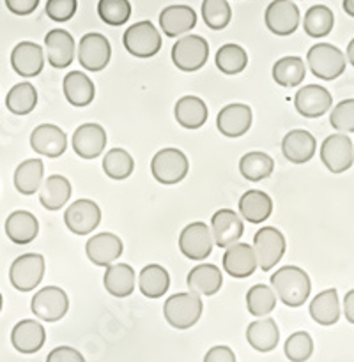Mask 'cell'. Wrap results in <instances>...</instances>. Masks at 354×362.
I'll return each instance as SVG.
<instances>
[{
	"instance_id": "cb8c5ba5",
	"label": "cell",
	"mask_w": 354,
	"mask_h": 362,
	"mask_svg": "<svg viewBox=\"0 0 354 362\" xmlns=\"http://www.w3.org/2000/svg\"><path fill=\"white\" fill-rule=\"evenodd\" d=\"M197 25V13L190 6L173 4L159 13V27L166 37H179Z\"/></svg>"
},
{
	"instance_id": "5bb4252c",
	"label": "cell",
	"mask_w": 354,
	"mask_h": 362,
	"mask_svg": "<svg viewBox=\"0 0 354 362\" xmlns=\"http://www.w3.org/2000/svg\"><path fill=\"white\" fill-rule=\"evenodd\" d=\"M299 9L290 0H273L264 14L266 27L275 35H290L299 27Z\"/></svg>"
},
{
	"instance_id": "7c38bea8",
	"label": "cell",
	"mask_w": 354,
	"mask_h": 362,
	"mask_svg": "<svg viewBox=\"0 0 354 362\" xmlns=\"http://www.w3.org/2000/svg\"><path fill=\"white\" fill-rule=\"evenodd\" d=\"M321 161L331 173H343L353 166L354 147L347 134L335 133L321 145Z\"/></svg>"
},
{
	"instance_id": "44dd1931",
	"label": "cell",
	"mask_w": 354,
	"mask_h": 362,
	"mask_svg": "<svg viewBox=\"0 0 354 362\" xmlns=\"http://www.w3.org/2000/svg\"><path fill=\"white\" fill-rule=\"evenodd\" d=\"M122 251L124 244L120 237L110 232L96 233L85 244L87 258L98 267H108V265L115 264L117 258H120V255H122Z\"/></svg>"
},
{
	"instance_id": "ffe728a7",
	"label": "cell",
	"mask_w": 354,
	"mask_h": 362,
	"mask_svg": "<svg viewBox=\"0 0 354 362\" xmlns=\"http://www.w3.org/2000/svg\"><path fill=\"white\" fill-rule=\"evenodd\" d=\"M30 147L35 154L57 159L66 152L67 136L55 124H41L30 133Z\"/></svg>"
},
{
	"instance_id": "4dcf8cb0",
	"label": "cell",
	"mask_w": 354,
	"mask_h": 362,
	"mask_svg": "<svg viewBox=\"0 0 354 362\" xmlns=\"http://www.w3.org/2000/svg\"><path fill=\"white\" fill-rule=\"evenodd\" d=\"M239 216L251 225H261L273 214V200L261 189H250L239 198Z\"/></svg>"
},
{
	"instance_id": "52a82bcc",
	"label": "cell",
	"mask_w": 354,
	"mask_h": 362,
	"mask_svg": "<svg viewBox=\"0 0 354 362\" xmlns=\"http://www.w3.org/2000/svg\"><path fill=\"white\" fill-rule=\"evenodd\" d=\"M122 45L137 59H151L161 49V34L151 21H138L124 32Z\"/></svg>"
},
{
	"instance_id": "7402d4cb",
	"label": "cell",
	"mask_w": 354,
	"mask_h": 362,
	"mask_svg": "<svg viewBox=\"0 0 354 362\" xmlns=\"http://www.w3.org/2000/svg\"><path fill=\"white\" fill-rule=\"evenodd\" d=\"M223 271L229 276L237 279L250 278L257 271V258H255L251 244L236 243L232 246L225 247V253L222 258Z\"/></svg>"
},
{
	"instance_id": "277c9868",
	"label": "cell",
	"mask_w": 354,
	"mask_h": 362,
	"mask_svg": "<svg viewBox=\"0 0 354 362\" xmlns=\"http://www.w3.org/2000/svg\"><path fill=\"white\" fill-rule=\"evenodd\" d=\"M190 172V161L179 148L166 147L154 154L151 161V173L163 186H173L186 179Z\"/></svg>"
},
{
	"instance_id": "d4e9b609",
	"label": "cell",
	"mask_w": 354,
	"mask_h": 362,
	"mask_svg": "<svg viewBox=\"0 0 354 362\" xmlns=\"http://www.w3.org/2000/svg\"><path fill=\"white\" fill-rule=\"evenodd\" d=\"M46 341V331L39 322L30 320H21L18 322L11 332V343H13L14 350L25 356L39 352Z\"/></svg>"
},
{
	"instance_id": "f546056e",
	"label": "cell",
	"mask_w": 354,
	"mask_h": 362,
	"mask_svg": "<svg viewBox=\"0 0 354 362\" xmlns=\"http://www.w3.org/2000/svg\"><path fill=\"white\" fill-rule=\"evenodd\" d=\"M209 110L198 95H183L173 106V117L184 129H200L207 122Z\"/></svg>"
},
{
	"instance_id": "d6986e66",
	"label": "cell",
	"mask_w": 354,
	"mask_h": 362,
	"mask_svg": "<svg viewBox=\"0 0 354 362\" xmlns=\"http://www.w3.org/2000/svg\"><path fill=\"white\" fill-rule=\"evenodd\" d=\"M46 60L55 69H64L73 64L76 55V42L74 37L64 28H53L45 35Z\"/></svg>"
},
{
	"instance_id": "83f0119b",
	"label": "cell",
	"mask_w": 354,
	"mask_h": 362,
	"mask_svg": "<svg viewBox=\"0 0 354 362\" xmlns=\"http://www.w3.org/2000/svg\"><path fill=\"white\" fill-rule=\"evenodd\" d=\"M186 285L190 292L197 293L198 297H211L222 288L223 274L216 265L200 264L188 272Z\"/></svg>"
},
{
	"instance_id": "836d02e7",
	"label": "cell",
	"mask_w": 354,
	"mask_h": 362,
	"mask_svg": "<svg viewBox=\"0 0 354 362\" xmlns=\"http://www.w3.org/2000/svg\"><path fill=\"white\" fill-rule=\"evenodd\" d=\"M105 276H103V285L105 290L112 297L117 299H126L135 292V271L127 264H112L105 267Z\"/></svg>"
},
{
	"instance_id": "ac0fdd59",
	"label": "cell",
	"mask_w": 354,
	"mask_h": 362,
	"mask_svg": "<svg viewBox=\"0 0 354 362\" xmlns=\"http://www.w3.org/2000/svg\"><path fill=\"white\" fill-rule=\"evenodd\" d=\"M331 105L333 98L328 88L315 83L304 85L294 95V108L307 119H319L331 108Z\"/></svg>"
},
{
	"instance_id": "7dc6e473",
	"label": "cell",
	"mask_w": 354,
	"mask_h": 362,
	"mask_svg": "<svg viewBox=\"0 0 354 362\" xmlns=\"http://www.w3.org/2000/svg\"><path fill=\"white\" fill-rule=\"evenodd\" d=\"M283 350L290 362H307L314 354V339L308 332L297 331L287 338Z\"/></svg>"
},
{
	"instance_id": "d590c367",
	"label": "cell",
	"mask_w": 354,
	"mask_h": 362,
	"mask_svg": "<svg viewBox=\"0 0 354 362\" xmlns=\"http://www.w3.org/2000/svg\"><path fill=\"white\" fill-rule=\"evenodd\" d=\"M273 80L283 88H294L299 87L303 83L304 76H307V66L301 57L289 55L282 57L273 64Z\"/></svg>"
},
{
	"instance_id": "4fadbf2b",
	"label": "cell",
	"mask_w": 354,
	"mask_h": 362,
	"mask_svg": "<svg viewBox=\"0 0 354 362\" xmlns=\"http://www.w3.org/2000/svg\"><path fill=\"white\" fill-rule=\"evenodd\" d=\"M101 223V209L94 200L80 198L64 212V225L74 235H88Z\"/></svg>"
},
{
	"instance_id": "681fc988",
	"label": "cell",
	"mask_w": 354,
	"mask_h": 362,
	"mask_svg": "<svg viewBox=\"0 0 354 362\" xmlns=\"http://www.w3.org/2000/svg\"><path fill=\"white\" fill-rule=\"evenodd\" d=\"M76 9L78 0H48L46 2V14L59 23L69 21L76 14Z\"/></svg>"
},
{
	"instance_id": "30bf717a",
	"label": "cell",
	"mask_w": 354,
	"mask_h": 362,
	"mask_svg": "<svg viewBox=\"0 0 354 362\" xmlns=\"http://www.w3.org/2000/svg\"><path fill=\"white\" fill-rule=\"evenodd\" d=\"M112 57V46L103 34L88 32L78 42V62L84 69L91 73H99L105 69Z\"/></svg>"
},
{
	"instance_id": "9f6ffc18",
	"label": "cell",
	"mask_w": 354,
	"mask_h": 362,
	"mask_svg": "<svg viewBox=\"0 0 354 362\" xmlns=\"http://www.w3.org/2000/svg\"><path fill=\"white\" fill-rule=\"evenodd\" d=\"M347 60L350 62V66H354V39H350V42L347 45Z\"/></svg>"
},
{
	"instance_id": "ba28073f",
	"label": "cell",
	"mask_w": 354,
	"mask_h": 362,
	"mask_svg": "<svg viewBox=\"0 0 354 362\" xmlns=\"http://www.w3.org/2000/svg\"><path fill=\"white\" fill-rule=\"evenodd\" d=\"M45 276V258L39 253H25L11 264L9 281L18 292H32Z\"/></svg>"
},
{
	"instance_id": "c3c4849f",
	"label": "cell",
	"mask_w": 354,
	"mask_h": 362,
	"mask_svg": "<svg viewBox=\"0 0 354 362\" xmlns=\"http://www.w3.org/2000/svg\"><path fill=\"white\" fill-rule=\"evenodd\" d=\"M329 124L340 133H354V99H343L336 103L329 115Z\"/></svg>"
},
{
	"instance_id": "f35d334b",
	"label": "cell",
	"mask_w": 354,
	"mask_h": 362,
	"mask_svg": "<svg viewBox=\"0 0 354 362\" xmlns=\"http://www.w3.org/2000/svg\"><path fill=\"white\" fill-rule=\"evenodd\" d=\"M275 170V161L269 154L262 151H251L241 158L239 172L250 182H261V180L271 177Z\"/></svg>"
},
{
	"instance_id": "b9f144b4",
	"label": "cell",
	"mask_w": 354,
	"mask_h": 362,
	"mask_svg": "<svg viewBox=\"0 0 354 362\" xmlns=\"http://www.w3.org/2000/svg\"><path fill=\"white\" fill-rule=\"evenodd\" d=\"M333 25H335V14L328 6L317 4L304 13L303 28L310 37H326L333 30Z\"/></svg>"
},
{
	"instance_id": "4316f807",
	"label": "cell",
	"mask_w": 354,
	"mask_h": 362,
	"mask_svg": "<svg viewBox=\"0 0 354 362\" xmlns=\"http://www.w3.org/2000/svg\"><path fill=\"white\" fill-rule=\"evenodd\" d=\"M4 230L11 243L18 246H27L39 235V221L32 212L14 211L7 216Z\"/></svg>"
},
{
	"instance_id": "1f68e13d",
	"label": "cell",
	"mask_w": 354,
	"mask_h": 362,
	"mask_svg": "<svg viewBox=\"0 0 354 362\" xmlns=\"http://www.w3.org/2000/svg\"><path fill=\"white\" fill-rule=\"evenodd\" d=\"M246 341L257 352H273L280 341L278 325L269 317H262L258 320L251 322L246 329Z\"/></svg>"
},
{
	"instance_id": "f1b7e54d",
	"label": "cell",
	"mask_w": 354,
	"mask_h": 362,
	"mask_svg": "<svg viewBox=\"0 0 354 362\" xmlns=\"http://www.w3.org/2000/svg\"><path fill=\"white\" fill-rule=\"evenodd\" d=\"M62 90L67 103L71 106H76V108L88 106L96 98L94 81L81 71H71L64 76Z\"/></svg>"
},
{
	"instance_id": "2e32d148",
	"label": "cell",
	"mask_w": 354,
	"mask_h": 362,
	"mask_svg": "<svg viewBox=\"0 0 354 362\" xmlns=\"http://www.w3.org/2000/svg\"><path fill=\"white\" fill-rule=\"evenodd\" d=\"M251 122H253V113L244 103H230L223 106L216 117V127L227 138H239L246 134Z\"/></svg>"
},
{
	"instance_id": "f907efd6",
	"label": "cell",
	"mask_w": 354,
	"mask_h": 362,
	"mask_svg": "<svg viewBox=\"0 0 354 362\" xmlns=\"http://www.w3.org/2000/svg\"><path fill=\"white\" fill-rule=\"evenodd\" d=\"M46 362H85V357L73 346H57L48 354Z\"/></svg>"
},
{
	"instance_id": "5b68a950",
	"label": "cell",
	"mask_w": 354,
	"mask_h": 362,
	"mask_svg": "<svg viewBox=\"0 0 354 362\" xmlns=\"http://www.w3.org/2000/svg\"><path fill=\"white\" fill-rule=\"evenodd\" d=\"M172 62L183 73L202 69L209 59V42L202 35L188 34L172 46Z\"/></svg>"
},
{
	"instance_id": "9c48e42d",
	"label": "cell",
	"mask_w": 354,
	"mask_h": 362,
	"mask_svg": "<svg viewBox=\"0 0 354 362\" xmlns=\"http://www.w3.org/2000/svg\"><path fill=\"white\" fill-rule=\"evenodd\" d=\"M30 310L39 320L59 322L69 310V297L60 286H45L38 290L30 300Z\"/></svg>"
},
{
	"instance_id": "3957f363",
	"label": "cell",
	"mask_w": 354,
	"mask_h": 362,
	"mask_svg": "<svg viewBox=\"0 0 354 362\" xmlns=\"http://www.w3.org/2000/svg\"><path fill=\"white\" fill-rule=\"evenodd\" d=\"M307 64L314 76L331 81L343 74L347 60L340 48L329 45V42H319L308 49Z\"/></svg>"
},
{
	"instance_id": "f6af8a7d",
	"label": "cell",
	"mask_w": 354,
	"mask_h": 362,
	"mask_svg": "<svg viewBox=\"0 0 354 362\" xmlns=\"http://www.w3.org/2000/svg\"><path fill=\"white\" fill-rule=\"evenodd\" d=\"M202 18L211 30H223L232 20V9L227 0H204Z\"/></svg>"
},
{
	"instance_id": "7a4b0ae2",
	"label": "cell",
	"mask_w": 354,
	"mask_h": 362,
	"mask_svg": "<svg viewBox=\"0 0 354 362\" xmlns=\"http://www.w3.org/2000/svg\"><path fill=\"white\" fill-rule=\"evenodd\" d=\"M204 303L200 297L193 292L173 293L163 304V315L169 322L170 327L177 331H186L191 329L202 317Z\"/></svg>"
},
{
	"instance_id": "8d00e7d4",
	"label": "cell",
	"mask_w": 354,
	"mask_h": 362,
	"mask_svg": "<svg viewBox=\"0 0 354 362\" xmlns=\"http://www.w3.org/2000/svg\"><path fill=\"white\" fill-rule=\"evenodd\" d=\"M45 177V165L41 159H25L14 170V187L18 193L30 197L39 191Z\"/></svg>"
},
{
	"instance_id": "ee69618b",
	"label": "cell",
	"mask_w": 354,
	"mask_h": 362,
	"mask_svg": "<svg viewBox=\"0 0 354 362\" xmlns=\"http://www.w3.org/2000/svg\"><path fill=\"white\" fill-rule=\"evenodd\" d=\"M246 308L253 317H268L276 308V293L268 285H253L246 293Z\"/></svg>"
},
{
	"instance_id": "6f0895ef",
	"label": "cell",
	"mask_w": 354,
	"mask_h": 362,
	"mask_svg": "<svg viewBox=\"0 0 354 362\" xmlns=\"http://www.w3.org/2000/svg\"><path fill=\"white\" fill-rule=\"evenodd\" d=\"M2 306H4V299H2V293H0V311H2Z\"/></svg>"
},
{
	"instance_id": "d6a6232c",
	"label": "cell",
	"mask_w": 354,
	"mask_h": 362,
	"mask_svg": "<svg viewBox=\"0 0 354 362\" xmlns=\"http://www.w3.org/2000/svg\"><path fill=\"white\" fill-rule=\"evenodd\" d=\"M71 193V182L64 175H50L48 179L42 180L41 187H39V202L46 211H60L64 205L69 202Z\"/></svg>"
},
{
	"instance_id": "9a60e30c",
	"label": "cell",
	"mask_w": 354,
	"mask_h": 362,
	"mask_svg": "<svg viewBox=\"0 0 354 362\" xmlns=\"http://www.w3.org/2000/svg\"><path fill=\"white\" fill-rule=\"evenodd\" d=\"M106 131L101 124L87 122L76 127L71 138L73 151L76 152L78 158L81 159H96L103 154L106 147Z\"/></svg>"
},
{
	"instance_id": "60d3db41",
	"label": "cell",
	"mask_w": 354,
	"mask_h": 362,
	"mask_svg": "<svg viewBox=\"0 0 354 362\" xmlns=\"http://www.w3.org/2000/svg\"><path fill=\"white\" fill-rule=\"evenodd\" d=\"M215 62L216 67H218L223 74L234 76V74H239L246 69L248 53L243 46L229 42V45L219 46V49L216 52Z\"/></svg>"
},
{
	"instance_id": "816d5d0a",
	"label": "cell",
	"mask_w": 354,
	"mask_h": 362,
	"mask_svg": "<svg viewBox=\"0 0 354 362\" xmlns=\"http://www.w3.org/2000/svg\"><path fill=\"white\" fill-rule=\"evenodd\" d=\"M6 6L16 16H27L38 9L39 0H6Z\"/></svg>"
},
{
	"instance_id": "484cf974",
	"label": "cell",
	"mask_w": 354,
	"mask_h": 362,
	"mask_svg": "<svg viewBox=\"0 0 354 362\" xmlns=\"http://www.w3.org/2000/svg\"><path fill=\"white\" fill-rule=\"evenodd\" d=\"M317 151V141L312 133L304 129H294L283 136L282 152L287 161L294 165H304L314 158Z\"/></svg>"
},
{
	"instance_id": "8992f818",
	"label": "cell",
	"mask_w": 354,
	"mask_h": 362,
	"mask_svg": "<svg viewBox=\"0 0 354 362\" xmlns=\"http://www.w3.org/2000/svg\"><path fill=\"white\" fill-rule=\"evenodd\" d=\"M251 247H253L258 269H262V272H269L285 255L287 240L275 226H262L255 233Z\"/></svg>"
},
{
	"instance_id": "8fae6325",
	"label": "cell",
	"mask_w": 354,
	"mask_h": 362,
	"mask_svg": "<svg viewBox=\"0 0 354 362\" xmlns=\"http://www.w3.org/2000/svg\"><path fill=\"white\" fill-rule=\"evenodd\" d=\"M212 246L215 240H212L211 228L202 221L186 225L179 235V251L188 260H205L211 255Z\"/></svg>"
},
{
	"instance_id": "ab89813d",
	"label": "cell",
	"mask_w": 354,
	"mask_h": 362,
	"mask_svg": "<svg viewBox=\"0 0 354 362\" xmlns=\"http://www.w3.org/2000/svg\"><path fill=\"white\" fill-rule=\"evenodd\" d=\"M35 105H38V90L30 81L16 83L13 88H9L6 95V108L13 115H28L34 112Z\"/></svg>"
},
{
	"instance_id": "603a6c76",
	"label": "cell",
	"mask_w": 354,
	"mask_h": 362,
	"mask_svg": "<svg viewBox=\"0 0 354 362\" xmlns=\"http://www.w3.org/2000/svg\"><path fill=\"white\" fill-rule=\"evenodd\" d=\"M11 66L23 78H34L45 67V53L38 42L21 41L11 52Z\"/></svg>"
},
{
	"instance_id": "7bdbcfd3",
	"label": "cell",
	"mask_w": 354,
	"mask_h": 362,
	"mask_svg": "<svg viewBox=\"0 0 354 362\" xmlns=\"http://www.w3.org/2000/svg\"><path fill=\"white\" fill-rule=\"evenodd\" d=\"M135 170V159L124 148H110L103 158V172L113 180H124L131 177Z\"/></svg>"
},
{
	"instance_id": "e0dca14e",
	"label": "cell",
	"mask_w": 354,
	"mask_h": 362,
	"mask_svg": "<svg viewBox=\"0 0 354 362\" xmlns=\"http://www.w3.org/2000/svg\"><path fill=\"white\" fill-rule=\"evenodd\" d=\"M211 233L215 246L229 247L239 243L244 233V223L237 212L232 209H219L211 218Z\"/></svg>"
},
{
	"instance_id": "db71d44e",
	"label": "cell",
	"mask_w": 354,
	"mask_h": 362,
	"mask_svg": "<svg viewBox=\"0 0 354 362\" xmlns=\"http://www.w3.org/2000/svg\"><path fill=\"white\" fill-rule=\"evenodd\" d=\"M343 315H346L347 322L354 325V288L346 293V299H343Z\"/></svg>"
},
{
	"instance_id": "11a10c76",
	"label": "cell",
	"mask_w": 354,
	"mask_h": 362,
	"mask_svg": "<svg viewBox=\"0 0 354 362\" xmlns=\"http://www.w3.org/2000/svg\"><path fill=\"white\" fill-rule=\"evenodd\" d=\"M342 6H343V11H346L349 16L354 18V0H343Z\"/></svg>"
},
{
	"instance_id": "f5cc1de1",
	"label": "cell",
	"mask_w": 354,
	"mask_h": 362,
	"mask_svg": "<svg viewBox=\"0 0 354 362\" xmlns=\"http://www.w3.org/2000/svg\"><path fill=\"white\" fill-rule=\"evenodd\" d=\"M204 362H236V354L232 349L225 345L212 346L207 354H205Z\"/></svg>"
},
{
	"instance_id": "74e56055",
	"label": "cell",
	"mask_w": 354,
	"mask_h": 362,
	"mask_svg": "<svg viewBox=\"0 0 354 362\" xmlns=\"http://www.w3.org/2000/svg\"><path fill=\"white\" fill-rule=\"evenodd\" d=\"M308 311H310V317L314 318V322H317L319 325H324V327L335 325L340 318L338 292L335 288H329L317 293L310 303Z\"/></svg>"
},
{
	"instance_id": "6da1fadb",
	"label": "cell",
	"mask_w": 354,
	"mask_h": 362,
	"mask_svg": "<svg viewBox=\"0 0 354 362\" xmlns=\"http://www.w3.org/2000/svg\"><path fill=\"white\" fill-rule=\"evenodd\" d=\"M271 288L276 299L289 308L303 306L312 292L310 276L296 265H283L271 274Z\"/></svg>"
},
{
	"instance_id": "e575fe53",
	"label": "cell",
	"mask_w": 354,
	"mask_h": 362,
	"mask_svg": "<svg viewBox=\"0 0 354 362\" xmlns=\"http://www.w3.org/2000/svg\"><path fill=\"white\" fill-rule=\"evenodd\" d=\"M170 288V276L163 265L149 264L138 274V290L147 299H159Z\"/></svg>"
},
{
	"instance_id": "bcb514c9",
	"label": "cell",
	"mask_w": 354,
	"mask_h": 362,
	"mask_svg": "<svg viewBox=\"0 0 354 362\" xmlns=\"http://www.w3.org/2000/svg\"><path fill=\"white\" fill-rule=\"evenodd\" d=\"M98 14L106 25L120 27L131 18L130 0H99Z\"/></svg>"
}]
</instances>
